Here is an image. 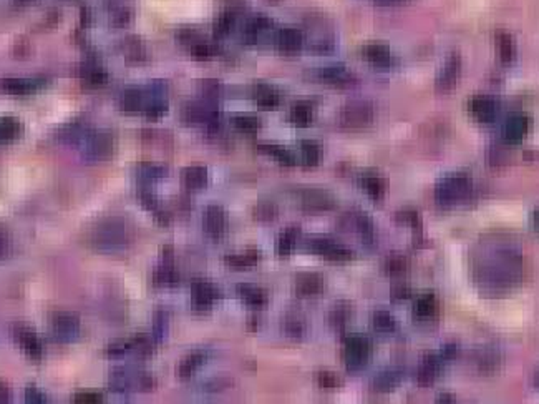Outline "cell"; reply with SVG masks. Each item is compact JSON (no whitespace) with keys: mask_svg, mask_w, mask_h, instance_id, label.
I'll return each instance as SVG.
<instances>
[{"mask_svg":"<svg viewBox=\"0 0 539 404\" xmlns=\"http://www.w3.org/2000/svg\"><path fill=\"white\" fill-rule=\"evenodd\" d=\"M400 378H402V373L396 371V369H385V371L380 373L378 376L375 378L374 386L380 393H387V391L394 389L395 386L399 385Z\"/></svg>","mask_w":539,"mask_h":404,"instance_id":"cell-37","label":"cell"},{"mask_svg":"<svg viewBox=\"0 0 539 404\" xmlns=\"http://www.w3.org/2000/svg\"><path fill=\"white\" fill-rule=\"evenodd\" d=\"M133 240L131 225L120 216H110L93 227L90 241L100 252H121Z\"/></svg>","mask_w":539,"mask_h":404,"instance_id":"cell-1","label":"cell"},{"mask_svg":"<svg viewBox=\"0 0 539 404\" xmlns=\"http://www.w3.org/2000/svg\"><path fill=\"white\" fill-rule=\"evenodd\" d=\"M191 52L196 58H210L216 53V47L210 42L204 40H194L191 44Z\"/></svg>","mask_w":539,"mask_h":404,"instance_id":"cell-47","label":"cell"},{"mask_svg":"<svg viewBox=\"0 0 539 404\" xmlns=\"http://www.w3.org/2000/svg\"><path fill=\"white\" fill-rule=\"evenodd\" d=\"M496 42H498V52H500V58L504 62V64H509L515 58L516 49H515V42H513L511 35L509 33L500 32L498 37H496Z\"/></svg>","mask_w":539,"mask_h":404,"instance_id":"cell-41","label":"cell"},{"mask_svg":"<svg viewBox=\"0 0 539 404\" xmlns=\"http://www.w3.org/2000/svg\"><path fill=\"white\" fill-rule=\"evenodd\" d=\"M529 128H531V120L524 114H513L504 122L503 127V139L508 143H518V141L524 140L528 135Z\"/></svg>","mask_w":539,"mask_h":404,"instance_id":"cell-12","label":"cell"},{"mask_svg":"<svg viewBox=\"0 0 539 404\" xmlns=\"http://www.w3.org/2000/svg\"><path fill=\"white\" fill-rule=\"evenodd\" d=\"M402 2L405 0H375V3H378V6H399Z\"/></svg>","mask_w":539,"mask_h":404,"instance_id":"cell-57","label":"cell"},{"mask_svg":"<svg viewBox=\"0 0 539 404\" xmlns=\"http://www.w3.org/2000/svg\"><path fill=\"white\" fill-rule=\"evenodd\" d=\"M294 288L299 297H316V295H320L324 291L325 280L319 273H300L299 276H295Z\"/></svg>","mask_w":539,"mask_h":404,"instance_id":"cell-14","label":"cell"},{"mask_svg":"<svg viewBox=\"0 0 539 404\" xmlns=\"http://www.w3.org/2000/svg\"><path fill=\"white\" fill-rule=\"evenodd\" d=\"M217 108L204 102H193L188 103L183 108V118L186 122H208L212 123L217 118Z\"/></svg>","mask_w":539,"mask_h":404,"instance_id":"cell-17","label":"cell"},{"mask_svg":"<svg viewBox=\"0 0 539 404\" xmlns=\"http://www.w3.org/2000/svg\"><path fill=\"white\" fill-rule=\"evenodd\" d=\"M441 368V360L435 355H428L421 360V363L417 369V381L420 386H428L437 380V376L440 374Z\"/></svg>","mask_w":539,"mask_h":404,"instance_id":"cell-22","label":"cell"},{"mask_svg":"<svg viewBox=\"0 0 539 404\" xmlns=\"http://www.w3.org/2000/svg\"><path fill=\"white\" fill-rule=\"evenodd\" d=\"M459 75H462V57L458 53H451L441 65L437 80H435V87L438 91H448L457 85Z\"/></svg>","mask_w":539,"mask_h":404,"instance_id":"cell-9","label":"cell"},{"mask_svg":"<svg viewBox=\"0 0 539 404\" xmlns=\"http://www.w3.org/2000/svg\"><path fill=\"white\" fill-rule=\"evenodd\" d=\"M181 182L186 188L199 190L208 183V168L204 165H190L183 168Z\"/></svg>","mask_w":539,"mask_h":404,"instance_id":"cell-25","label":"cell"},{"mask_svg":"<svg viewBox=\"0 0 539 404\" xmlns=\"http://www.w3.org/2000/svg\"><path fill=\"white\" fill-rule=\"evenodd\" d=\"M533 223H534V228H536V230L539 231V207L536 208V210H534V213H533Z\"/></svg>","mask_w":539,"mask_h":404,"instance_id":"cell-59","label":"cell"},{"mask_svg":"<svg viewBox=\"0 0 539 404\" xmlns=\"http://www.w3.org/2000/svg\"><path fill=\"white\" fill-rule=\"evenodd\" d=\"M289 122L298 125V127H307L314 118V107L309 102H298L291 107Z\"/></svg>","mask_w":539,"mask_h":404,"instance_id":"cell-31","label":"cell"},{"mask_svg":"<svg viewBox=\"0 0 539 404\" xmlns=\"http://www.w3.org/2000/svg\"><path fill=\"white\" fill-rule=\"evenodd\" d=\"M300 160L304 165L314 166L320 160V145L316 140L300 141Z\"/></svg>","mask_w":539,"mask_h":404,"instance_id":"cell-36","label":"cell"},{"mask_svg":"<svg viewBox=\"0 0 539 404\" xmlns=\"http://www.w3.org/2000/svg\"><path fill=\"white\" fill-rule=\"evenodd\" d=\"M7 252H8V236L6 230L0 227V258L6 256Z\"/></svg>","mask_w":539,"mask_h":404,"instance_id":"cell-54","label":"cell"},{"mask_svg":"<svg viewBox=\"0 0 539 404\" xmlns=\"http://www.w3.org/2000/svg\"><path fill=\"white\" fill-rule=\"evenodd\" d=\"M140 175L145 178H161L166 175V166L160 164H152V161H146V164L140 165Z\"/></svg>","mask_w":539,"mask_h":404,"instance_id":"cell-49","label":"cell"},{"mask_svg":"<svg viewBox=\"0 0 539 404\" xmlns=\"http://www.w3.org/2000/svg\"><path fill=\"white\" fill-rule=\"evenodd\" d=\"M237 295L250 308H262L267 305V299H269L264 288L256 285H248V283L237 286Z\"/></svg>","mask_w":539,"mask_h":404,"instance_id":"cell-27","label":"cell"},{"mask_svg":"<svg viewBox=\"0 0 539 404\" xmlns=\"http://www.w3.org/2000/svg\"><path fill=\"white\" fill-rule=\"evenodd\" d=\"M362 55L370 65L378 67V69H388L396 64V58L390 47H387L382 42H369L363 45Z\"/></svg>","mask_w":539,"mask_h":404,"instance_id":"cell-10","label":"cell"},{"mask_svg":"<svg viewBox=\"0 0 539 404\" xmlns=\"http://www.w3.org/2000/svg\"><path fill=\"white\" fill-rule=\"evenodd\" d=\"M203 227L210 236L221 240L228 231V215L226 210L217 203L208 205L203 215Z\"/></svg>","mask_w":539,"mask_h":404,"instance_id":"cell-7","label":"cell"},{"mask_svg":"<svg viewBox=\"0 0 539 404\" xmlns=\"http://www.w3.org/2000/svg\"><path fill=\"white\" fill-rule=\"evenodd\" d=\"M27 401L28 403H44V394L39 393L37 388H28L27 389Z\"/></svg>","mask_w":539,"mask_h":404,"instance_id":"cell-55","label":"cell"},{"mask_svg":"<svg viewBox=\"0 0 539 404\" xmlns=\"http://www.w3.org/2000/svg\"><path fill=\"white\" fill-rule=\"evenodd\" d=\"M410 297V291H408L407 286H399V288L394 290V298L396 299H405Z\"/></svg>","mask_w":539,"mask_h":404,"instance_id":"cell-56","label":"cell"},{"mask_svg":"<svg viewBox=\"0 0 539 404\" xmlns=\"http://www.w3.org/2000/svg\"><path fill=\"white\" fill-rule=\"evenodd\" d=\"M3 89H6L8 94L25 95L33 90V82L24 80V78H8V80L3 82Z\"/></svg>","mask_w":539,"mask_h":404,"instance_id":"cell-46","label":"cell"},{"mask_svg":"<svg viewBox=\"0 0 539 404\" xmlns=\"http://www.w3.org/2000/svg\"><path fill=\"white\" fill-rule=\"evenodd\" d=\"M206 358H208V353L203 351V349H196V351H191L190 355H186L178 363V366H176L178 376L181 378V380H188V378H191L196 371H198L199 368H201V365L204 363V361H206Z\"/></svg>","mask_w":539,"mask_h":404,"instance_id":"cell-23","label":"cell"},{"mask_svg":"<svg viewBox=\"0 0 539 404\" xmlns=\"http://www.w3.org/2000/svg\"><path fill=\"white\" fill-rule=\"evenodd\" d=\"M374 105L367 100H350L338 112V122L345 128H363L374 120Z\"/></svg>","mask_w":539,"mask_h":404,"instance_id":"cell-5","label":"cell"},{"mask_svg":"<svg viewBox=\"0 0 539 404\" xmlns=\"http://www.w3.org/2000/svg\"><path fill=\"white\" fill-rule=\"evenodd\" d=\"M324 258H327L330 261H337V263H345V261H350L354 258V252L352 249L345 248L344 245L337 243V241H332L325 252L322 253Z\"/></svg>","mask_w":539,"mask_h":404,"instance_id":"cell-39","label":"cell"},{"mask_svg":"<svg viewBox=\"0 0 539 404\" xmlns=\"http://www.w3.org/2000/svg\"><path fill=\"white\" fill-rule=\"evenodd\" d=\"M438 313V301L433 293H423L417 298L415 305H413V315L420 322H427L432 319Z\"/></svg>","mask_w":539,"mask_h":404,"instance_id":"cell-26","label":"cell"},{"mask_svg":"<svg viewBox=\"0 0 539 404\" xmlns=\"http://www.w3.org/2000/svg\"><path fill=\"white\" fill-rule=\"evenodd\" d=\"M277 205L271 200H261L253 208V216L257 222H271L277 216Z\"/></svg>","mask_w":539,"mask_h":404,"instance_id":"cell-40","label":"cell"},{"mask_svg":"<svg viewBox=\"0 0 539 404\" xmlns=\"http://www.w3.org/2000/svg\"><path fill=\"white\" fill-rule=\"evenodd\" d=\"M300 207L307 213H322L334 210L337 205L336 195L325 188H306L300 191Z\"/></svg>","mask_w":539,"mask_h":404,"instance_id":"cell-6","label":"cell"},{"mask_svg":"<svg viewBox=\"0 0 539 404\" xmlns=\"http://www.w3.org/2000/svg\"><path fill=\"white\" fill-rule=\"evenodd\" d=\"M234 20H236V15H234V12H231V10L223 12V14L217 15V19L214 20V33H216V37L228 35V33L231 32V28H232V25H234Z\"/></svg>","mask_w":539,"mask_h":404,"instance_id":"cell-45","label":"cell"},{"mask_svg":"<svg viewBox=\"0 0 539 404\" xmlns=\"http://www.w3.org/2000/svg\"><path fill=\"white\" fill-rule=\"evenodd\" d=\"M316 77L319 78L320 82L330 83V85H336V87H350L357 82V77H355L352 70H349L342 64L322 67V69L317 70Z\"/></svg>","mask_w":539,"mask_h":404,"instance_id":"cell-11","label":"cell"},{"mask_svg":"<svg viewBox=\"0 0 539 404\" xmlns=\"http://www.w3.org/2000/svg\"><path fill=\"white\" fill-rule=\"evenodd\" d=\"M372 326L378 333H394L396 330V319L388 311L378 310L372 316Z\"/></svg>","mask_w":539,"mask_h":404,"instance_id":"cell-35","label":"cell"},{"mask_svg":"<svg viewBox=\"0 0 539 404\" xmlns=\"http://www.w3.org/2000/svg\"><path fill=\"white\" fill-rule=\"evenodd\" d=\"M468 112L479 123H491L498 116V103L490 95H473L468 102Z\"/></svg>","mask_w":539,"mask_h":404,"instance_id":"cell-8","label":"cell"},{"mask_svg":"<svg viewBox=\"0 0 539 404\" xmlns=\"http://www.w3.org/2000/svg\"><path fill=\"white\" fill-rule=\"evenodd\" d=\"M85 153L90 158H97V160L108 158L113 153V137L107 132L93 133V135L86 140Z\"/></svg>","mask_w":539,"mask_h":404,"instance_id":"cell-15","label":"cell"},{"mask_svg":"<svg viewBox=\"0 0 539 404\" xmlns=\"http://www.w3.org/2000/svg\"><path fill=\"white\" fill-rule=\"evenodd\" d=\"M231 125L239 132L253 133V132H257L259 128L262 127V120L259 118L257 115H253V114H239L232 116Z\"/></svg>","mask_w":539,"mask_h":404,"instance_id":"cell-34","label":"cell"},{"mask_svg":"<svg viewBox=\"0 0 539 404\" xmlns=\"http://www.w3.org/2000/svg\"><path fill=\"white\" fill-rule=\"evenodd\" d=\"M372 356V341L363 335H349L344 338L342 358L347 368L358 369L369 363Z\"/></svg>","mask_w":539,"mask_h":404,"instance_id":"cell-4","label":"cell"},{"mask_svg":"<svg viewBox=\"0 0 539 404\" xmlns=\"http://www.w3.org/2000/svg\"><path fill=\"white\" fill-rule=\"evenodd\" d=\"M518 258L511 249H498L496 256L490 258V263L482 265L478 272V280L483 281L484 286L491 290H500L504 286H511L513 280H516L520 270H518Z\"/></svg>","mask_w":539,"mask_h":404,"instance_id":"cell-2","label":"cell"},{"mask_svg":"<svg viewBox=\"0 0 539 404\" xmlns=\"http://www.w3.org/2000/svg\"><path fill=\"white\" fill-rule=\"evenodd\" d=\"M358 183L372 200H380L385 195V180L375 170H365L358 177Z\"/></svg>","mask_w":539,"mask_h":404,"instance_id":"cell-20","label":"cell"},{"mask_svg":"<svg viewBox=\"0 0 539 404\" xmlns=\"http://www.w3.org/2000/svg\"><path fill=\"white\" fill-rule=\"evenodd\" d=\"M271 25H273V22H271V20L267 19L266 15L253 17V19H250L249 22L246 24L244 39L248 42H256L259 37L262 35V33H266L267 30H269Z\"/></svg>","mask_w":539,"mask_h":404,"instance_id":"cell-33","label":"cell"},{"mask_svg":"<svg viewBox=\"0 0 539 404\" xmlns=\"http://www.w3.org/2000/svg\"><path fill=\"white\" fill-rule=\"evenodd\" d=\"M262 253L261 249L257 248H250L246 249L242 253H232V255H226L224 261L229 266H234V268H249V266L257 265L261 261Z\"/></svg>","mask_w":539,"mask_h":404,"instance_id":"cell-29","label":"cell"},{"mask_svg":"<svg viewBox=\"0 0 539 404\" xmlns=\"http://www.w3.org/2000/svg\"><path fill=\"white\" fill-rule=\"evenodd\" d=\"M191 291H193L191 295H193V305L196 310H210L212 303L221 297L219 290L212 283L204 280L194 281Z\"/></svg>","mask_w":539,"mask_h":404,"instance_id":"cell-13","label":"cell"},{"mask_svg":"<svg viewBox=\"0 0 539 404\" xmlns=\"http://www.w3.org/2000/svg\"><path fill=\"white\" fill-rule=\"evenodd\" d=\"M536 386L539 388V371H538V376H536Z\"/></svg>","mask_w":539,"mask_h":404,"instance_id":"cell-60","label":"cell"},{"mask_svg":"<svg viewBox=\"0 0 539 404\" xmlns=\"http://www.w3.org/2000/svg\"><path fill=\"white\" fill-rule=\"evenodd\" d=\"M316 381H317V385L322 386V388H327V389H334V388H337L338 385H340V378H338L336 373L329 371V369H322V371L317 373Z\"/></svg>","mask_w":539,"mask_h":404,"instance_id":"cell-48","label":"cell"},{"mask_svg":"<svg viewBox=\"0 0 539 404\" xmlns=\"http://www.w3.org/2000/svg\"><path fill=\"white\" fill-rule=\"evenodd\" d=\"M350 315H352V308H350L349 303L340 301V303H336V306L332 308L329 318L334 328H344L347 322H349Z\"/></svg>","mask_w":539,"mask_h":404,"instance_id":"cell-42","label":"cell"},{"mask_svg":"<svg viewBox=\"0 0 539 404\" xmlns=\"http://www.w3.org/2000/svg\"><path fill=\"white\" fill-rule=\"evenodd\" d=\"M107 80V73L103 72L100 67H93L86 72V82L91 83V85H102Z\"/></svg>","mask_w":539,"mask_h":404,"instance_id":"cell-52","label":"cell"},{"mask_svg":"<svg viewBox=\"0 0 539 404\" xmlns=\"http://www.w3.org/2000/svg\"><path fill=\"white\" fill-rule=\"evenodd\" d=\"M253 98L259 107L262 108H275L281 103V95L279 91L271 85H264V83H259L254 87L253 90Z\"/></svg>","mask_w":539,"mask_h":404,"instance_id":"cell-28","label":"cell"},{"mask_svg":"<svg viewBox=\"0 0 539 404\" xmlns=\"http://www.w3.org/2000/svg\"><path fill=\"white\" fill-rule=\"evenodd\" d=\"M257 148L262 150V152H266L267 155L275 158V160L282 165H294L295 161H298V158H295L294 153H292L289 148L282 147V145L269 143V141H261V143H257Z\"/></svg>","mask_w":539,"mask_h":404,"instance_id":"cell-30","label":"cell"},{"mask_svg":"<svg viewBox=\"0 0 539 404\" xmlns=\"http://www.w3.org/2000/svg\"><path fill=\"white\" fill-rule=\"evenodd\" d=\"M396 220L402 223H407L410 225V227H420V216H419V211L413 210V208H403V210H400L399 213H396Z\"/></svg>","mask_w":539,"mask_h":404,"instance_id":"cell-50","label":"cell"},{"mask_svg":"<svg viewBox=\"0 0 539 404\" xmlns=\"http://www.w3.org/2000/svg\"><path fill=\"white\" fill-rule=\"evenodd\" d=\"M352 225L355 231L360 235V238L365 243H374L375 241V225L372 222V218L367 213H363L360 210L350 211L349 213V227Z\"/></svg>","mask_w":539,"mask_h":404,"instance_id":"cell-19","label":"cell"},{"mask_svg":"<svg viewBox=\"0 0 539 404\" xmlns=\"http://www.w3.org/2000/svg\"><path fill=\"white\" fill-rule=\"evenodd\" d=\"M8 399V391L3 385H0V403H6Z\"/></svg>","mask_w":539,"mask_h":404,"instance_id":"cell-58","label":"cell"},{"mask_svg":"<svg viewBox=\"0 0 539 404\" xmlns=\"http://www.w3.org/2000/svg\"><path fill=\"white\" fill-rule=\"evenodd\" d=\"M299 235H300L299 225L292 223L289 227L284 228V230L277 235V240H275V252H277V255L289 256L292 249L295 247V243H298Z\"/></svg>","mask_w":539,"mask_h":404,"instance_id":"cell-24","label":"cell"},{"mask_svg":"<svg viewBox=\"0 0 539 404\" xmlns=\"http://www.w3.org/2000/svg\"><path fill=\"white\" fill-rule=\"evenodd\" d=\"M286 333L287 335L294 336V338H299L300 335L304 333V323L302 319L298 318V316H291V318L286 319Z\"/></svg>","mask_w":539,"mask_h":404,"instance_id":"cell-51","label":"cell"},{"mask_svg":"<svg viewBox=\"0 0 539 404\" xmlns=\"http://www.w3.org/2000/svg\"><path fill=\"white\" fill-rule=\"evenodd\" d=\"M120 107L127 112H136L140 108H145V98L138 89H129L123 91L120 97Z\"/></svg>","mask_w":539,"mask_h":404,"instance_id":"cell-38","label":"cell"},{"mask_svg":"<svg viewBox=\"0 0 539 404\" xmlns=\"http://www.w3.org/2000/svg\"><path fill=\"white\" fill-rule=\"evenodd\" d=\"M52 328L58 340L72 341L80 333V322H78L77 316L70 313H60L53 318Z\"/></svg>","mask_w":539,"mask_h":404,"instance_id":"cell-16","label":"cell"},{"mask_svg":"<svg viewBox=\"0 0 539 404\" xmlns=\"http://www.w3.org/2000/svg\"><path fill=\"white\" fill-rule=\"evenodd\" d=\"M407 268H408L407 258L402 255H396V253H394V255H388L385 258V261H383V270H385L387 274H392V276H399V274L407 272Z\"/></svg>","mask_w":539,"mask_h":404,"instance_id":"cell-43","label":"cell"},{"mask_svg":"<svg viewBox=\"0 0 539 404\" xmlns=\"http://www.w3.org/2000/svg\"><path fill=\"white\" fill-rule=\"evenodd\" d=\"M17 341L22 346V349L27 353L30 358H40L42 356V344L37 335L30 330H17Z\"/></svg>","mask_w":539,"mask_h":404,"instance_id":"cell-32","label":"cell"},{"mask_svg":"<svg viewBox=\"0 0 539 404\" xmlns=\"http://www.w3.org/2000/svg\"><path fill=\"white\" fill-rule=\"evenodd\" d=\"M471 191V178L466 173H450L435 186V198L440 205H455L463 202Z\"/></svg>","mask_w":539,"mask_h":404,"instance_id":"cell-3","label":"cell"},{"mask_svg":"<svg viewBox=\"0 0 539 404\" xmlns=\"http://www.w3.org/2000/svg\"><path fill=\"white\" fill-rule=\"evenodd\" d=\"M77 403H100L102 401V394L95 393V391H85V393H78L75 396Z\"/></svg>","mask_w":539,"mask_h":404,"instance_id":"cell-53","label":"cell"},{"mask_svg":"<svg viewBox=\"0 0 539 404\" xmlns=\"http://www.w3.org/2000/svg\"><path fill=\"white\" fill-rule=\"evenodd\" d=\"M163 256H165V261L154 270V274H153L154 285L156 286L176 285L179 278L173 268V260H171V258H173V253H171V249H166V252L163 253Z\"/></svg>","mask_w":539,"mask_h":404,"instance_id":"cell-21","label":"cell"},{"mask_svg":"<svg viewBox=\"0 0 539 404\" xmlns=\"http://www.w3.org/2000/svg\"><path fill=\"white\" fill-rule=\"evenodd\" d=\"M20 133L19 120L12 118V116H2L0 118V141H8L15 139Z\"/></svg>","mask_w":539,"mask_h":404,"instance_id":"cell-44","label":"cell"},{"mask_svg":"<svg viewBox=\"0 0 539 404\" xmlns=\"http://www.w3.org/2000/svg\"><path fill=\"white\" fill-rule=\"evenodd\" d=\"M304 44V33L295 27H284L275 35V45L282 53L299 52Z\"/></svg>","mask_w":539,"mask_h":404,"instance_id":"cell-18","label":"cell"}]
</instances>
